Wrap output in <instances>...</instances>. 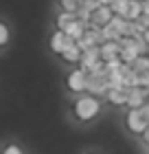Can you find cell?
Wrapping results in <instances>:
<instances>
[{
  "mask_svg": "<svg viewBox=\"0 0 149 154\" xmlns=\"http://www.w3.org/2000/svg\"><path fill=\"white\" fill-rule=\"evenodd\" d=\"M145 40H147V44H149V29L145 31Z\"/></svg>",
  "mask_w": 149,
  "mask_h": 154,
  "instance_id": "obj_25",
  "label": "cell"
},
{
  "mask_svg": "<svg viewBox=\"0 0 149 154\" xmlns=\"http://www.w3.org/2000/svg\"><path fill=\"white\" fill-rule=\"evenodd\" d=\"M127 97H130V88H112L108 93V101L114 106H127Z\"/></svg>",
  "mask_w": 149,
  "mask_h": 154,
  "instance_id": "obj_9",
  "label": "cell"
},
{
  "mask_svg": "<svg viewBox=\"0 0 149 154\" xmlns=\"http://www.w3.org/2000/svg\"><path fill=\"white\" fill-rule=\"evenodd\" d=\"M138 57H140V53L136 48H121V60H123L125 64H134Z\"/></svg>",
  "mask_w": 149,
  "mask_h": 154,
  "instance_id": "obj_16",
  "label": "cell"
},
{
  "mask_svg": "<svg viewBox=\"0 0 149 154\" xmlns=\"http://www.w3.org/2000/svg\"><path fill=\"white\" fill-rule=\"evenodd\" d=\"M143 137H145V141H147V143H149V128H147V130H145V134H143Z\"/></svg>",
  "mask_w": 149,
  "mask_h": 154,
  "instance_id": "obj_24",
  "label": "cell"
},
{
  "mask_svg": "<svg viewBox=\"0 0 149 154\" xmlns=\"http://www.w3.org/2000/svg\"><path fill=\"white\" fill-rule=\"evenodd\" d=\"M103 38H105V42H110V40H116L118 42L121 38H123V33H118L112 24H105L103 26Z\"/></svg>",
  "mask_w": 149,
  "mask_h": 154,
  "instance_id": "obj_17",
  "label": "cell"
},
{
  "mask_svg": "<svg viewBox=\"0 0 149 154\" xmlns=\"http://www.w3.org/2000/svg\"><path fill=\"white\" fill-rule=\"evenodd\" d=\"M147 64H149V55H147Z\"/></svg>",
  "mask_w": 149,
  "mask_h": 154,
  "instance_id": "obj_26",
  "label": "cell"
},
{
  "mask_svg": "<svg viewBox=\"0 0 149 154\" xmlns=\"http://www.w3.org/2000/svg\"><path fill=\"white\" fill-rule=\"evenodd\" d=\"M81 7H86V9H90L92 13H94L99 7H101V2H99V0H83V5Z\"/></svg>",
  "mask_w": 149,
  "mask_h": 154,
  "instance_id": "obj_19",
  "label": "cell"
},
{
  "mask_svg": "<svg viewBox=\"0 0 149 154\" xmlns=\"http://www.w3.org/2000/svg\"><path fill=\"white\" fill-rule=\"evenodd\" d=\"M86 31H88V22H83V20H79V18H77L75 22L66 29V33H68L73 40H81L83 35H86Z\"/></svg>",
  "mask_w": 149,
  "mask_h": 154,
  "instance_id": "obj_10",
  "label": "cell"
},
{
  "mask_svg": "<svg viewBox=\"0 0 149 154\" xmlns=\"http://www.w3.org/2000/svg\"><path fill=\"white\" fill-rule=\"evenodd\" d=\"M73 42H77V40H73L66 31L57 29V31L53 33V38H51V48H53L55 53H59V55H61V53H64V48H66L68 44H73Z\"/></svg>",
  "mask_w": 149,
  "mask_h": 154,
  "instance_id": "obj_6",
  "label": "cell"
},
{
  "mask_svg": "<svg viewBox=\"0 0 149 154\" xmlns=\"http://www.w3.org/2000/svg\"><path fill=\"white\" fill-rule=\"evenodd\" d=\"M138 22L145 26V29H149V13H143V16L138 18Z\"/></svg>",
  "mask_w": 149,
  "mask_h": 154,
  "instance_id": "obj_21",
  "label": "cell"
},
{
  "mask_svg": "<svg viewBox=\"0 0 149 154\" xmlns=\"http://www.w3.org/2000/svg\"><path fill=\"white\" fill-rule=\"evenodd\" d=\"M99 108L101 106H99L97 97L94 95H86V97H81V99L75 103V115H77V119H81V121H90L92 117H97Z\"/></svg>",
  "mask_w": 149,
  "mask_h": 154,
  "instance_id": "obj_1",
  "label": "cell"
},
{
  "mask_svg": "<svg viewBox=\"0 0 149 154\" xmlns=\"http://www.w3.org/2000/svg\"><path fill=\"white\" fill-rule=\"evenodd\" d=\"M121 55V42L116 40H110V42H103L101 44V57L108 62V60H114Z\"/></svg>",
  "mask_w": 149,
  "mask_h": 154,
  "instance_id": "obj_8",
  "label": "cell"
},
{
  "mask_svg": "<svg viewBox=\"0 0 149 154\" xmlns=\"http://www.w3.org/2000/svg\"><path fill=\"white\" fill-rule=\"evenodd\" d=\"M130 2H132V0H112L110 7H112V11H114V13H118V16H127Z\"/></svg>",
  "mask_w": 149,
  "mask_h": 154,
  "instance_id": "obj_15",
  "label": "cell"
},
{
  "mask_svg": "<svg viewBox=\"0 0 149 154\" xmlns=\"http://www.w3.org/2000/svg\"><path fill=\"white\" fill-rule=\"evenodd\" d=\"M143 9H145V13H149V0H143Z\"/></svg>",
  "mask_w": 149,
  "mask_h": 154,
  "instance_id": "obj_23",
  "label": "cell"
},
{
  "mask_svg": "<svg viewBox=\"0 0 149 154\" xmlns=\"http://www.w3.org/2000/svg\"><path fill=\"white\" fill-rule=\"evenodd\" d=\"M101 60H103L101 57V46H92V48H86V51H83L79 64H81L83 71H90V68L94 66L97 62H101Z\"/></svg>",
  "mask_w": 149,
  "mask_h": 154,
  "instance_id": "obj_5",
  "label": "cell"
},
{
  "mask_svg": "<svg viewBox=\"0 0 149 154\" xmlns=\"http://www.w3.org/2000/svg\"><path fill=\"white\" fill-rule=\"evenodd\" d=\"M114 18V11H112V7L110 5H105V7H99V9L92 13V22L88 24V29L90 26H105V24H110V20Z\"/></svg>",
  "mask_w": 149,
  "mask_h": 154,
  "instance_id": "obj_4",
  "label": "cell"
},
{
  "mask_svg": "<svg viewBox=\"0 0 149 154\" xmlns=\"http://www.w3.org/2000/svg\"><path fill=\"white\" fill-rule=\"evenodd\" d=\"M9 42V29L7 24H0V44H7Z\"/></svg>",
  "mask_w": 149,
  "mask_h": 154,
  "instance_id": "obj_20",
  "label": "cell"
},
{
  "mask_svg": "<svg viewBox=\"0 0 149 154\" xmlns=\"http://www.w3.org/2000/svg\"><path fill=\"white\" fill-rule=\"evenodd\" d=\"M75 20H77V13H75V11H66V9H64L59 16H57V29L66 31L68 26L75 22Z\"/></svg>",
  "mask_w": 149,
  "mask_h": 154,
  "instance_id": "obj_12",
  "label": "cell"
},
{
  "mask_svg": "<svg viewBox=\"0 0 149 154\" xmlns=\"http://www.w3.org/2000/svg\"><path fill=\"white\" fill-rule=\"evenodd\" d=\"M4 154H22V152H20L18 145H9V148L4 150Z\"/></svg>",
  "mask_w": 149,
  "mask_h": 154,
  "instance_id": "obj_22",
  "label": "cell"
},
{
  "mask_svg": "<svg viewBox=\"0 0 149 154\" xmlns=\"http://www.w3.org/2000/svg\"><path fill=\"white\" fill-rule=\"evenodd\" d=\"M147 103V95L145 90L136 86V88H130V97H127V108H140Z\"/></svg>",
  "mask_w": 149,
  "mask_h": 154,
  "instance_id": "obj_7",
  "label": "cell"
},
{
  "mask_svg": "<svg viewBox=\"0 0 149 154\" xmlns=\"http://www.w3.org/2000/svg\"><path fill=\"white\" fill-rule=\"evenodd\" d=\"M127 128L134 134H145V130L149 128V117L140 108H130V112H127Z\"/></svg>",
  "mask_w": 149,
  "mask_h": 154,
  "instance_id": "obj_2",
  "label": "cell"
},
{
  "mask_svg": "<svg viewBox=\"0 0 149 154\" xmlns=\"http://www.w3.org/2000/svg\"><path fill=\"white\" fill-rule=\"evenodd\" d=\"M88 86V71H83V68H77L68 75V88L75 90V93H79V90H86Z\"/></svg>",
  "mask_w": 149,
  "mask_h": 154,
  "instance_id": "obj_3",
  "label": "cell"
},
{
  "mask_svg": "<svg viewBox=\"0 0 149 154\" xmlns=\"http://www.w3.org/2000/svg\"><path fill=\"white\" fill-rule=\"evenodd\" d=\"M81 5H83V0H61L64 9H66V11H75V13L81 9Z\"/></svg>",
  "mask_w": 149,
  "mask_h": 154,
  "instance_id": "obj_18",
  "label": "cell"
},
{
  "mask_svg": "<svg viewBox=\"0 0 149 154\" xmlns=\"http://www.w3.org/2000/svg\"><path fill=\"white\" fill-rule=\"evenodd\" d=\"M81 55H83V51L79 48V44H77V42H73V44H68L66 48H64L61 57L66 60V62H79V60H81Z\"/></svg>",
  "mask_w": 149,
  "mask_h": 154,
  "instance_id": "obj_11",
  "label": "cell"
},
{
  "mask_svg": "<svg viewBox=\"0 0 149 154\" xmlns=\"http://www.w3.org/2000/svg\"><path fill=\"white\" fill-rule=\"evenodd\" d=\"M143 13H145V9H143V0H132L125 18H127V20H138Z\"/></svg>",
  "mask_w": 149,
  "mask_h": 154,
  "instance_id": "obj_13",
  "label": "cell"
},
{
  "mask_svg": "<svg viewBox=\"0 0 149 154\" xmlns=\"http://www.w3.org/2000/svg\"><path fill=\"white\" fill-rule=\"evenodd\" d=\"M110 24L114 26V29L118 33H123V35H127V26H130V20H127L125 16H118V13H114V18L110 20Z\"/></svg>",
  "mask_w": 149,
  "mask_h": 154,
  "instance_id": "obj_14",
  "label": "cell"
}]
</instances>
